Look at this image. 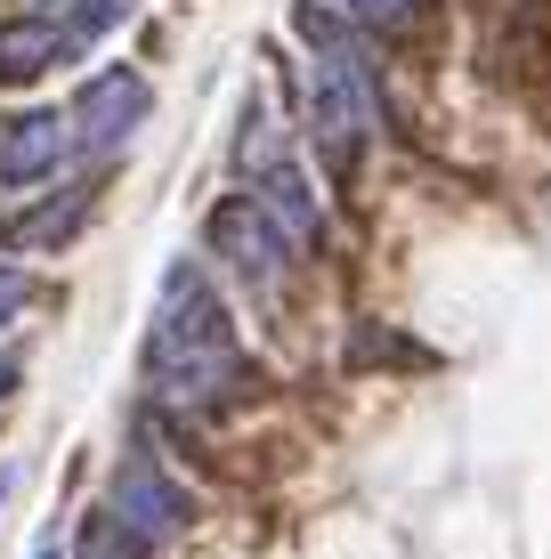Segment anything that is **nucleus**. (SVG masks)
Listing matches in <instances>:
<instances>
[{
	"label": "nucleus",
	"mask_w": 551,
	"mask_h": 559,
	"mask_svg": "<svg viewBox=\"0 0 551 559\" xmlns=\"http://www.w3.org/2000/svg\"><path fill=\"white\" fill-rule=\"evenodd\" d=\"M243 381V341L203 260H170L146 317V390L163 406H219Z\"/></svg>",
	"instance_id": "obj_1"
},
{
	"label": "nucleus",
	"mask_w": 551,
	"mask_h": 559,
	"mask_svg": "<svg viewBox=\"0 0 551 559\" xmlns=\"http://www.w3.org/2000/svg\"><path fill=\"white\" fill-rule=\"evenodd\" d=\"M292 33L309 41V57H300V82H292V98H300V130H309V146L325 154L333 179H349V170L366 163L373 122H382L366 33H357V16L325 9V0H300V9H292Z\"/></svg>",
	"instance_id": "obj_2"
},
{
	"label": "nucleus",
	"mask_w": 551,
	"mask_h": 559,
	"mask_svg": "<svg viewBox=\"0 0 551 559\" xmlns=\"http://www.w3.org/2000/svg\"><path fill=\"white\" fill-rule=\"evenodd\" d=\"M236 179H243V203H260L268 219L292 236V252H309V243H325V203H316L309 170H300L292 139H284V122L268 114V98L243 106V130H236Z\"/></svg>",
	"instance_id": "obj_3"
},
{
	"label": "nucleus",
	"mask_w": 551,
	"mask_h": 559,
	"mask_svg": "<svg viewBox=\"0 0 551 559\" xmlns=\"http://www.w3.org/2000/svg\"><path fill=\"white\" fill-rule=\"evenodd\" d=\"M130 9H139V0H73V9H57V16H16V25H0V82H33V73H49V66L89 57L113 25H130Z\"/></svg>",
	"instance_id": "obj_4"
},
{
	"label": "nucleus",
	"mask_w": 551,
	"mask_h": 559,
	"mask_svg": "<svg viewBox=\"0 0 551 559\" xmlns=\"http://www.w3.org/2000/svg\"><path fill=\"white\" fill-rule=\"evenodd\" d=\"M98 519L122 535L130 551H163V544H179V535H187V519H195V495H187L155 454H130L122 471H113Z\"/></svg>",
	"instance_id": "obj_5"
},
{
	"label": "nucleus",
	"mask_w": 551,
	"mask_h": 559,
	"mask_svg": "<svg viewBox=\"0 0 551 559\" xmlns=\"http://www.w3.org/2000/svg\"><path fill=\"white\" fill-rule=\"evenodd\" d=\"M203 243H212V260H219L252 300H276V293H284V260H292V236H284V227H276L260 203L227 195L212 219H203Z\"/></svg>",
	"instance_id": "obj_6"
},
{
	"label": "nucleus",
	"mask_w": 551,
	"mask_h": 559,
	"mask_svg": "<svg viewBox=\"0 0 551 559\" xmlns=\"http://www.w3.org/2000/svg\"><path fill=\"white\" fill-rule=\"evenodd\" d=\"M146 114H155V90H146V73H130V66H98L82 90H73V106H65V122H73V154H122L130 139L146 130Z\"/></svg>",
	"instance_id": "obj_7"
},
{
	"label": "nucleus",
	"mask_w": 551,
	"mask_h": 559,
	"mask_svg": "<svg viewBox=\"0 0 551 559\" xmlns=\"http://www.w3.org/2000/svg\"><path fill=\"white\" fill-rule=\"evenodd\" d=\"M73 163V122L57 106H25L0 122V187H41Z\"/></svg>",
	"instance_id": "obj_8"
},
{
	"label": "nucleus",
	"mask_w": 551,
	"mask_h": 559,
	"mask_svg": "<svg viewBox=\"0 0 551 559\" xmlns=\"http://www.w3.org/2000/svg\"><path fill=\"white\" fill-rule=\"evenodd\" d=\"M82 219H89V195H82V187H65L57 203L25 211V219H9V243H25V252H49V243H65Z\"/></svg>",
	"instance_id": "obj_9"
},
{
	"label": "nucleus",
	"mask_w": 551,
	"mask_h": 559,
	"mask_svg": "<svg viewBox=\"0 0 551 559\" xmlns=\"http://www.w3.org/2000/svg\"><path fill=\"white\" fill-rule=\"evenodd\" d=\"M340 16H357V25H414L422 0H340Z\"/></svg>",
	"instance_id": "obj_10"
},
{
	"label": "nucleus",
	"mask_w": 551,
	"mask_h": 559,
	"mask_svg": "<svg viewBox=\"0 0 551 559\" xmlns=\"http://www.w3.org/2000/svg\"><path fill=\"white\" fill-rule=\"evenodd\" d=\"M25 300H33V276L16 260H0V333H9L16 317H25Z\"/></svg>",
	"instance_id": "obj_11"
},
{
	"label": "nucleus",
	"mask_w": 551,
	"mask_h": 559,
	"mask_svg": "<svg viewBox=\"0 0 551 559\" xmlns=\"http://www.w3.org/2000/svg\"><path fill=\"white\" fill-rule=\"evenodd\" d=\"M73 559H146V551H130L122 535L106 527V519H89V527H82V544H73Z\"/></svg>",
	"instance_id": "obj_12"
},
{
	"label": "nucleus",
	"mask_w": 551,
	"mask_h": 559,
	"mask_svg": "<svg viewBox=\"0 0 551 559\" xmlns=\"http://www.w3.org/2000/svg\"><path fill=\"white\" fill-rule=\"evenodd\" d=\"M57 9H73V0H16V16H57Z\"/></svg>",
	"instance_id": "obj_13"
},
{
	"label": "nucleus",
	"mask_w": 551,
	"mask_h": 559,
	"mask_svg": "<svg viewBox=\"0 0 551 559\" xmlns=\"http://www.w3.org/2000/svg\"><path fill=\"white\" fill-rule=\"evenodd\" d=\"M16 390V357H0V397H9Z\"/></svg>",
	"instance_id": "obj_14"
},
{
	"label": "nucleus",
	"mask_w": 551,
	"mask_h": 559,
	"mask_svg": "<svg viewBox=\"0 0 551 559\" xmlns=\"http://www.w3.org/2000/svg\"><path fill=\"white\" fill-rule=\"evenodd\" d=\"M33 559H57V551H33Z\"/></svg>",
	"instance_id": "obj_15"
}]
</instances>
